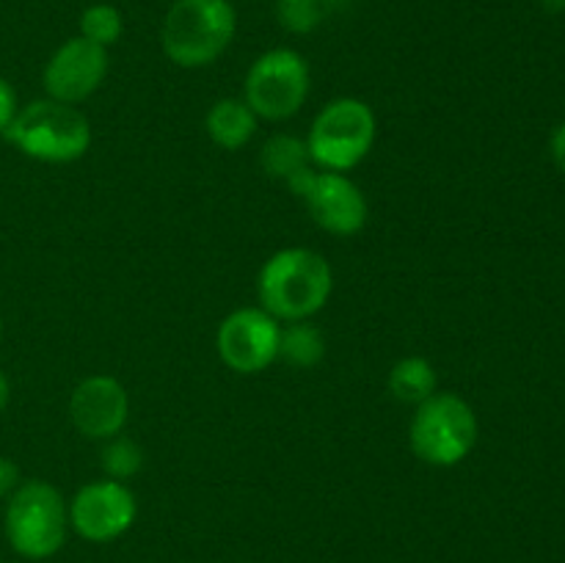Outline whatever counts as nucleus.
<instances>
[{
    "instance_id": "f257e3e1",
    "label": "nucleus",
    "mask_w": 565,
    "mask_h": 563,
    "mask_svg": "<svg viewBox=\"0 0 565 563\" xmlns=\"http://www.w3.org/2000/svg\"><path fill=\"white\" fill-rule=\"evenodd\" d=\"M334 274L323 254L290 246L270 254L257 276L259 304L276 320H309L329 304Z\"/></svg>"
},
{
    "instance_id": "f03ea898",
    "label": "nucleus",
    "mask_w": 565,
    "mask_h": 563,
    "mask_svg": "<svg viewBox=\"0 0 565 563\" xmlns=\"http://www.w3.org/2000/svg\"><path fill=\"white\" fill-rule=\"evenodd\" d=\"M235 28L237 17L230 0H174L163 20L160 47L171 64L202 70L224 55Z\"/></svg>"
},
{
    "instance_id": "7ed1b4c3",
    "label": "nucleus",
    "mask_w": 565,
    "mask_h": 563,
    "mask_svg": "<svg viewBox=\"0 0 565 563\" xmlns=\"http://www.w3.org/2000/svg\"><path fill=\"white\" fill-rule=\"evenodd\" d=\"M22 155L42 163H72L92 147V125L75 105L58 99H33L17 110L3 132Z\"/></svg>"
},
{
    "instance_id": "20e7f679",
    "label": "nucleus",
    "mask_w": 565,
    "mask_h": 563,
    "mask_svg": "<svg viewBox=\"0 0 565 563\" xmlns=\"http://www.w3.org/2000/svg\"><path fill=\"white\" fill-rule=\"evenodd\" d=\"M70 508L47 480H22L6 506V535L17 555L28 561L53 557L64 546Z\"/></svg>"
},
{
    "instance_id": "39448f33",
    "label": "nucleus",
    "mask_w": 565,
    "mask_h": 563,
    "mask_svg": "<svg viewBox=\"0 0 565 563\" xmlns=\"http://www.w3.org/2000/svg\"><path fill=\"white\" fill-rule=\"evenodd\" d=\"M478 414L456 392H434L414 412L408 442L419 461L430 467H456L478 445Z\"/></svg>"
},
{
    "instance_id": "423d86ee",
    "label": "nucleus",
    "mask_w": 565,
    "mask_h": 563,
    "mask_svg": "<svg viewBox=\"0 0 565 563\" xmlns=\"http://www.w3.org/2000/svg\"><path fill=\"white\" fill-rule=\"evenodd\" d=\"M375 130V114L364 99H331L309 127V158L323 171H351L373 149Z\"/></svg>"
},
{
    "instance_id": "0eeeda50",
    "label": "nucleus",
    "mask_w": 565,
    "mask_h": 563,
    "mask_svg": "<svg viewBox=\"0 0 565 563\" xmlns=\"http://www.w3.org/2000/svg\"><path fill=\"white\" fill-rule=\"evenodd\" d=\"M309 64L290 47H276L259 55L246 72L243 99L265 121H285L303 108L309 97Z\"/></svg>"
},
{
    "instance_id": "6e6552de",
    "label": "nucleus",
    "mask_w": 565,
    "mask_h": 563,
    "mask_svg": "<svg viewBox=\"0 0 565 563\" xmlns=\"http://www.w3.org/2000/svg\"><path fill=\"white\" fill-rule=\"evenodd\" d=\"M285 185L298 199H303L315 224L331 235L351 237L367 224V199L356 182L340 171H315L312 166H307L296 171Z\"/></svg>"
},
{
    "instance_id": "1a4fd4ad",
    "label": "nucleus",
    "mask_w": 565,
    "mask_h": 563,
    "mask_svg": "<svg viewBox=\"0 0 565 563\" xmlns=\"http://www.w3.org/2000/svg\"><path fill=\"white\" fill-rule=\"evenodd\" d=\"M279 320L263 307H243L226 315L215 334L221 362L241 375L263 373L279 359Z\"/></svg>"
},
{
    "instance_id": "9d476101",
    "label": "nucleus",
    "mask_w": 565,
    "mask_h": 563,
    "mask_svg": "<svg viewBox=\"0 0 565 563\" xmlns=\"http://www.w3.org/2000/svg\"><path fill=\"white\" fill-rule=\"evenodd\" d=\"M70 524L81 539L105 544L127 530L136 522V495L127 489L121 480H94L77 489L70 506Z\"/></svg>"
},
{
    "instance_id": "9b49d317",
    "label": "nucleus",
    "mask_w": 565,
    "mask_h": 563,
    "mask_svg": "<svg viewBox=\"0 0 565 563\" xmlns=\"http://www.w3.org/2000/svg\"><path fill=\"white\" fill-rule=\"evenodd\" d=\"M105 75H108V50L75 36L50 55L42 83L50 99L77 105L103 86Z\"/></svg>"
},
{
    "instance_id": "f8f14e48",
    "label": "nucleus",
    "mask_w": 565,
    "mask_h": 563,
    "mask_svg": "<svg viewBox=\"0 0 565 563\" xmlns=\"http://www.w3.org/2000/svg\"><path fill=\"white\" fill-rule=\"evenodd\" d=\"M70 417L77 434L86 439L108 442L125 431L130 417V397L114 375H88L70 397Z\"/></svg>"
},
{
    "instance_id": "ddd939ff",
    "label": "nucleus",
    "mask_w": 565,
    "mask_h": 563,
    "mask_svg": "<svg viewBox=\"0 0 565 563\" xmlns=\"http://www.w3.org/2000/svg\"><path fill=\"white\" fill-rule=\"evenodd\" d=\"M257 114L246 105V99L224 97L207 110L204 116V130H207L210 141L218 144L221 149H243L257 132Z\"/></svg>"
},
{
    "instance_id": "4468645a",
    "label": "nucleus",
    "mask_w": 565,
    "mask_h": 563,
    "mask_svg": "<svg viewBox=\"0 0 565 563\" xmlns=\"http://www.w3.org/2000/svg\"><path fill=\"white\" fill-rule=\"evenodd\" d=\"M279 359L292 368H318L326 359V334L309 320H290L279 329Z\"/></svg>"
},
{
    "instance_id": "2eb2a0df",
    "label": "nucleus",
    "mask_w": 565,
    "mask_h": 563,
    "mask_svg": "<svg viewBox=\"0 0 565 563\" xmlns=\"http://www.w3.org/2000/svg\"><path fill=\"white\" fill-rule=\"evenodd\" d=\"M436 384H439L436 370L425 357L401 359V362L392 364L390 379H386V386H390L392 395L403 403H412V406H419L434 392H439Z\"/></svg>"
},
{
    "instance_id": "dca6fc26",
    "label": "nucleus",
    "mask_w": 565,
    "mask_h": 563,
    "mask_svg": "<svg viewBox=\"0 0 565 563\" xmlns=\"http://www.w3.org/2000/svg\"><path fill=\"white\" fill-rule=\"evenodd\" d=\"M309 149L307 141L298 136H290V132H276L259 149V166L268 177L274 180L287 182L296 171L307 169L309 166Z\"/></svg>"
},
{
    "instance_id": "f3484780",
    "label": "nucleus",
    "mask_w": 565,
    "mask_h": 563,
    "mask_svg": "<svg viewBox=\"0 0 565 563\" xmlns=\"http://www.w3.org/2000/svg\"><path fill=\"white\" fill-rule=\"evenodd\" d=\"M99 464H103L105 475L110 480H130L141 472L143 467V450L136 439L130 436H114V439L105 442L103 456H99Z\"/></svg>"
},
{
    "instance_id": "a211bd4d",
    "label": "nucleus",
    "mask_w": 565,
    "mask_h": 563,
    "mask_svg": "<svg viewBox=\"0 0 565 563\" xmlns=\"http://www.w3.org/2000/svg\"><path fill=\"white\" fill-rule=\"evenodd\" d=\"M121 31H125V20H121V11L116 6L94 3L81 14V36L99 44V47L108 50L110 44L119 42Z\"/></svg>"
},
{
    "instance_id": "6ab92c4d",
    "label": "nucleus",
    "mask_w": 565,
    "mask_h": 563,
    "mask_svg": "<svg viewBox=\"0 0 565 563\" xmlns=\"http://www.w3.org/2000/svg\"><path fill=\"white\" fill-rule=\"evenodd\" d=\"M323 14L326 0H276V17L290 33H312Z\"/></svg>"
},
{
    "instance_id": "aec40b11",
    "label": "nucleus",
    "mask_w": 565,
    "mask_h": 563,
    "mask_svg": "<svg viewBox=\"0 0 565 563\" xmlns=\"http://www.w3.org/2000/svg\"><path fill=\"white\" fill-rule=\"evenodd\" d=\"M17 110L20 108H17L14 88H11V83L6 81V77H0V136L9 130V125L14 121Z\"/></svg>"
},
{
    "instance_id": "412c9836",
    "label": "nucleus",
    "mask_w": 565,
    "mask_h": 563,
    "mask_svg": "<svg viewBox=\"0 0 565 563\" xmlns=\"http://www.w3.org/2000/svg\"><path fill=\"white\" fill-rule=\"evenodd\" d=\"M20 484V467L11 458L0 456V500H9Z\"/></svg>"
},
{
    "instance_id": "4be33fe9",
    "label": "nucleus",
    "mask_w": 565,
    "mask_h": 563,
    "mask_svg": "<svg viewBox=\"0 0 565 563\" xmlns=\"http://www.w3.org/2000/svg\"><path fill=\"white\" fill-rule=\"evenodd\" d=\"M550 152H552V160L557 163V169H561L565 174V121H563V125H557L555 132H552Z\"/></svg>"
},
{
    "instance_id": "5701e85b",
    "label": "nucleus",
    "mask_w": 565,
    "mask_h": 563,
    "mask_svg": "<svg viewBox=\"0 0 565 563\" xmlns=\"http://www.w3.org/2000/svg\"><path fill=\"white\" fill-rule=\"evenodd\" d=\"M9 397H11V386H9V379L3 375V370H0V412H3L6 406H9Z\"/></svg>"
},
{
    "instance_id": "b1692460",
    "label": "nucleus",
    "mask_w": 565,
    "mask_h": 563,
    "mask_svg": "<svg viewBox=\"0 0 565 563\" xmlns=\"http://www.w3.org/2000/svg\"><path fill=\"white\" fill-rule=\"evenodd\" d=\"M541 6H544L550 14H563L565 11V0H541Z\"/></svg>"
},
{
    "instance_id": "393cba45",
    "label": "nucleus",
    "mask_w": 565,
    "mask_h": 563,
    "mask_svg": "<svg viewBox=\"0 0 565 563\" xmlns=\"http://www.w3.org/2000/svg\"><path fill=\"white\" fill-rule=\"evenodd\" d=\"M0 340H3V315H0Z\"/></svg>"
}]
</instances>
